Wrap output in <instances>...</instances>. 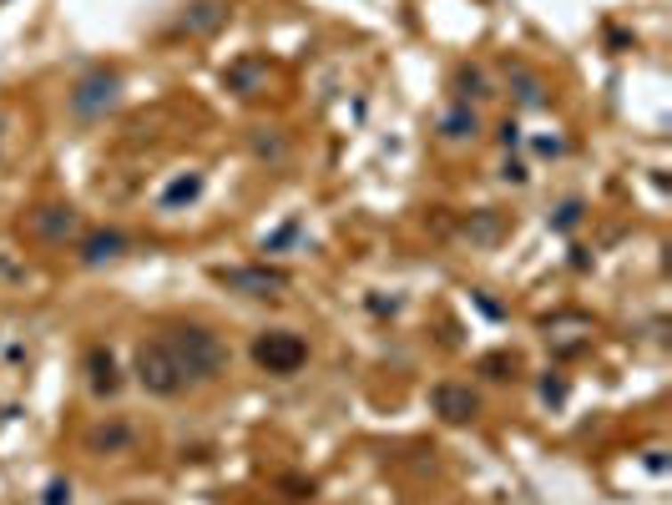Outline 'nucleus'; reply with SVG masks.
I'll return each instance as SVG.
<instances>
[{"label": "nucleus", "instance_id": "nucleus-18", "mask_svg": "<svg viewBox=\"0 0 672 505\" xmlns=\"http://www.w3.org/2000/svg\"><path fill=\"white\" fill-rule=\"evenodd\" d=\"M126 440H132V435H126L122 425H111V429H96L92 435V450H122Z\"/></svg>", "mask_w": 672, "mask_h": 505}, {"label": "nucleus", "instance_id": "nucleus-15", "mask_svg": "<svg viewBox=\"0 0 672 505\" xmlns=\"http://www.w3.org/2000/svg\"><path fill=\"white\" fill-rule=\"evenodd\" d=\"M466 233L475 237V243H496V237H500V212H481V218H470Z\"/></svg>", "mask_w": 672, "mask_h": 505}, {"label": "nucleus", "instance_id": "nucleus-23", "mask_svg": "<svg viewBox=\"0 0 672 505\" xmlns=\"http://www.w3.org/2000/svg\"><path fill=\"white\" fill-rule=\"evenodd\" d=\"M66 495H71V485H61V480H56V485L46 490V505H66Z\"/></svg>", "mask_w": 672, "mask_h": 505}, {"label": "nucleus", "instance_id": "nucleus-11", "mask_svg": "<svg viewBox=\"0 0 672 505\" xmlns=\"http://www.w3.org/2000/svg\"><path fill=\"white\" fill-rule=\"evenodd\" d=\"M31 228L41 237H51V243H61V237L77 228V212H71V207H41V212L31 218Z\"/></svg>", "mask_w": 672, "mask_h": 505}, {"label": "nucleus", "instance_id": "nucleus-10", "mask_svg": "<svg viewBox=\"0 0 672 505\" xmlns=\"http://www.w3.org/2000/svg\"><path fill=\"white\" fill-rule=\"evenodd\" d=\"M228 86H233L238 96H258L263 92V81H268V61H238V66H228Z\"/></svg>", "mask_w": 672, "mask_h": 505}, {"label": "nucleus", "instance_id": "nucleus-9", "mask_svg": "<svg viewBox=\"0 0 672 505\" xmlns=\"http://www.w3.org/2000/svg\"><path fill=\"white\" fill-rule=\"evenodd\" d=\"M132 248V243H126L122 233H92L86 237V243H81V263H111V258H122V252Z\"/></svg>", "mask_w": 672, "mask_h": 505}, {"label": "nucleus", "instance_id": "nucleus-5", "mask_svg": "<svg viewBox=\"0 0 672 505\" xmlns=\"http://www.w3.org/2000/svg\"><path fill=\"white\" fill-rule=\"evenodd\" d=\"M218 284L243 293V299H273L288 288V273L279 269H218Z\"/></svg>", "mask_w": 672, "mask_h": 505}, {"label": "nucleus", "instance_id": "nucleus-12", "mask_svg": "<svg viewBox=\"0 0 672 505\" xmlns=\"http://www.w3.org/2000/svg\"><path fill=\"white\" fill-rule=\"evenodd\" d=\"M475 132H481V116H475L470 107H455V111L440 116V137H445V142H466V137H475Z\"/></svg>", "mask_w": 672, "mask_h": 505}, {"label": "nucleus", "instance_id": "nucleus-13", "mask_svg": "<svg viewBox=\"0 0 672 505\" xmlns=\"http://www.w3.org/2000/svg\"><path fill=\"white\" fill-rule=\"evenodd\" d=\"M198 192H203V177L192 172V177H177L173 188H167V192H162V197H157V203H162V212H173V207L192 203V197H198Z\"/></svg>", "mask_w": 672, "mask_h": 505}, {"label": "nucleus", "instance_id": "nucleus-6", "mask_svg": "<svg viewBox=\"0 0 672 505\" xmlns=\"http://www.w3.org/2000/svg\"><path fill=\"white\" fill-rule=\"evenodd\" d=\"M430 410H435L445 425H470V420L481 414V399L470 395V384H450V379H445V384L430 389Z\"/></svg>", "mask_w": 672, "mask_h": 505}, {"label": "nucleus", "instance_id": "nucleus-22", "mask_svg": "<svg viewBox=\"0 0 672 505\" xmlns=\"http://www.w3.org/2000/svg\"><path fill=\"white\" fill-rule=\"evenodd\" d=\"M541 395H547L551 405H562V399H566V384H562V379H547V384H541Z\"/></svg>", "mask_w": 672, "mask_h": 505}, {"label": "nucleus", "instance_id": "nucleus-14", "mask_svg": "<svg viewBox=\"0 0 672 505\" xmlns=\"http://www.w3.org/2000/svg\"><path fill=\"white\" fill-rule=\"evenodd\" d=\"M253 152H258V157L283 162V157H288V142H283V137H273L268 126H258V132H253Z\"/></svg>", "mask_w": 672, "mask_h": 505}, {"label": "nucleus", "instance_id": "nucleus-7", "mask_svg": "<svg viewBox=\"0 0 672 505\" xmlns=\"http://www.w3.org/2000/svg\"><path fill=\"white\" fill-rule=\"evenodd\" d=\"M86 384H92V395H117V389H122V379H117V359H111L107 344L86 349Z\"/></svg>", "mask_w": 672, "mask_h": 505}, {"label": "nucleus", "instance_id": "nucleus-20", "mask_svg": "<svg viewBox=\"0 0 672 505\" xmlns=\"http://www.w3.org/2000/svg\"><path fill=\"white\" fill-rule=\"evenodd\" d=\"M485 379H511L506 369H516V359H506V354H490V359H481Z\"/></svg>", "mask_w": 672, "mask_h": 505}, {"label": "nucleus", "instance_id": "nucleus-16", "mask_svg": "<svg viewBox=\"0 0 672 505\" xmlns=\"http://www.w3.org/2000/svg\"><path fill=\"white\" fill-rule=\"evenodd\" d=\"M511 81H516V96L526 101V107H541V101H547V96H541V81H536L531 71H521V66H516V71H511Z\"/></svg>", "mask_w": 672, "mask_h": 505}, {"label": "nucleus", "instance_id": "nucleus-24", "mask_svg": "<svg viewBox=\"0 0 672 505\" xmlns=\"http://www.w3.org/2000/svg\"><path fill=\"white\" fill-rule=\"evenodd\" d=\"M536 152H541V157H562V142H556V137H541V142H536Z\"/></svg>", "mask_w": 672, "mask_h": 505}, {"label": "nucleus", "instance_id": "nucleus-3", "mask_svg": "<svg viewBox=\"0 0 672 505\" xmlns=\"http://www.w3.org/2000/svg\"><path fill=\"white\" fill-rule=\"evenodd\" d=\"M253 359H258V369H268V374H298V369L309 364V344L288 329H273V333H258Z\"/></svg>", "mask_w": 672, "mask_h": 505}, {"label": "nucleus", "instance_id": "nucleus-19", "mask_svg": "<svg viewBox=\"0 0 672 505\" xmlns=\"http://www.w3.org/2000/svg\"><path fill=\"white\" fill-rule=\"evenodd\" d=\"M294 237H298V222H283V228H279L273 237H263V252H279V248H288Z\"/></svg>", "mask_w": 672, "mask_h": 505}, {"label": "nucleus", "instance_id": "nucleus-21", "mask_svg": "<svg viewBox=\"0 0 672 505\" xmlns=\"http://www.w3.org/2000/svg\"><path fill=\"white\" fill-rule=\"evenodd\" d=\"M577 222H581V203H566L562 212L551 218V228H556V233H566V228H577Z\"/></svg>", "mask_w": 672, "mask_h": 505}, {"label": "nucleus", "instance_id": "nucleus-2", "mask_svg": "<svg viewBox=\"0 0 672 505\" xmlns=\"http://www.w3.org/2000/svg\"><path fill=\"white\" fill-rule=\"evenodd\" d=\"M137 384L147 389V395L157 399H173L188 379H182V369H177L173 349L162 344V339H152V344H137Z\"/></svg>", "mask_w": 672, "mask_h": 505}, {"label": "nucleus", "instance_id": "nucleus-17", "mask_svg": "<svg viewBox=\"0 0 672 505\" xmlns=\"http://www.w3.org/2000/svg\"><path fill=\"white\" fill-rule=\"evenodd\" d=\"M455 86H460V96H466V101H470V96H490V92H485V76L475 71V66H460Z\"/></svg>", "mask_w": 672, "mask_h": 505}, {"label": "nucleus", "instance_id": "nucleus-4", "mask_svg": "<svg viewBox=\"0 0 672 505\" xmlns=\"http://www.w3.org/2000/svg\"><path fill=\"white\" fill-rule=\"evenodd\" d=\"M117 96H122L117 71H92V76L77 81V92H71V111H77V116H101V111L117 107Z\"/></svg>", "mask_w": 672, "mask_h": 505}, {"label": "nucleus", "instance_id": "nucleus-1", "mask_svg": "<svg viewBox=\"0 0 672 505\" xmlns=\"http://www.w3.org/2000/svg\"><path fill=\"white\" fill-rule=\"evenodd\" d=\"M162 344L173 349L182 379L207 384V379H218L223 369H228V349H223V339L213 329H203V324H177V329H167Z\"/></svg>", "mask_w": 672, "mask_h": 505}, {"label": "nucleus", "instance_id": "nucleus-8", "mask_svg": "<svg viewBox=\"0 0 672 505\" xmlns=\"http://www.w3.org/2000/svg\"><path fill=\"white\" fill-rule=\"evenodd\" d=\"M223 20H228V0H192L188 11H182V31L207 36V31H218Z\"/></svg>", "mask_w": 672, "mask_h": 505}, {"label": "nucleus", "instance_id": "nucleus-25", "mask_svg": "<svg viewBox=\"0 0 672 505\" xmlns=\"http://www.w3.org/2000/svg\"><path fill=\"white\" fill-rule=\"evenodd\" d=\"M500 142L516 147V142H521V126H516V122H506V126H500Z\"/></svg>", "mask_w": 672, "mask_h": 505}]
</instances>
